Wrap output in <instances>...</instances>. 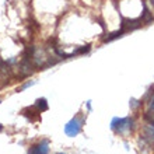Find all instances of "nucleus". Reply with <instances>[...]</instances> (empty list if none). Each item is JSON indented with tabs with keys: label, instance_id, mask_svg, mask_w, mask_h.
<instances>
[{
	"label": "nucleus",
	"instance_id": "1",
	"mask_svg": "<svg viewBox=\"0 0 154 154\" xmlns=\"http://www.w3.org/2000/svg\"><path fill=\"white\" fill-rule=\"evenodd\" d=\"M133 128V119L130 116L126 118H114L111 122V129L116 133H123L126 130H130Z\"/></svg>",
	"mask_w": 154,
	"mask_h": 154
},
{
	"label": "nucleus",
	"instance_id": "2",
	"mask_svg": "<svg viewBox=\"0 0 154 154\" xmlns=\"http://www.w3.org/2000/svg\"><path fill=\"white\" fill-rule=\"evenodd\" d=\"M80 130H81V123L79 122L77 118L70 119V121L65 125V133L67 134V136H70V137L77 136V134L80 133Z\"/></svg>",
	"mask_w": 154,
	"mask_h": 154
},
{
	"label": "nucleus",
	"instance_id": "3",
	"mask_svg": "<svg viewBox=\"0 0 154 154\" xmlns=\"http://www.w3.org/2000/svg\"><path fill=\"white\" fill-rule=\"evenodd\" d=\"M28 154H49V142L48 140H42L41 143L32 146L29 149Z\"/></svg>",
	"mask_w": 154,
	"mask_h": 154
},
{
	"label": "nucleus",
	"instance_id": "4",
	"mask_svg": "<svg viewBox=\"0 0 154 154\" xmlns=\"http://www.w3.org/2000/svg\"><path fill=\"white\" fill-rule=\"evenodd\" d=\"M142 137H143V140H146L149 143L154 142V123H149V125L144 126Z\"/></svg>",
	"mask_w": 154,
	"mask_h": 154
},
{
	"label": "nucleus",
	"instance_id": "5",
	"mask_svg": "<svg viewBox=\"0 0 154 154\" xmlns=\"http://www.w3.org/2000/svg\"><path fill=\"white\" fill-rule=\"evenodd\" d=\"M35 106L38 108L39 112L48 111V102H46V98H38L37 101H35Z\"/></svg>",
	"mask_w": 154,
	"mask_h": 154
},
{
	"label": "nucleus",
	"instance_id": "6",
	"mask_svg": "<svg viewBox=\"0 0 154 154\" xmlns=\"http://www.w3.org/2000/svg\"><path fill=\"white\" fill-rule=\"evenodd\" d=\"M123 29H121V31H116V32H114V34H111L109 37H106L105 38V42H111V41H114V39H116V38H121L122 35H123Z\"/></svg>",
	"mask_w": 154,
	"mask_h": 154
},
{
	"label": "nucleus",
	"instance_id": "7",
	"mask_svg": "<svg viewBox=\"0 0 154 154\" xmlns=\"http://www.w3.org/2000/svg\"><path fill=\"white\" fill-rule=\"evenodd\" d=\"M90 51V45H85V46H81V48H79L77 51H74L73 53H70L72 56H76V55H83V53H87Z\"/></svg>",
	"mask_w": 154,
	"mask_h": 154
},
{
	"label": "nucleus",
	"instance_id": "8",
	"mask_svg": "<svg viewBox=\"0 0 154 154\" xmlns=\"http://www.w3.org/2000/svg\"><path fill=\"white\" fill-rule=\"evenodd\" d=\"M35 83H37V81H34V80L27 81V83H24V84L21 85V87H20L18 90H17V91H24V90H27V88H29V87H32V85H35Z\"/></svg>",
	"mask_w": 154,
	"mask_h": 154
},
{
	"label": "nucleus",
	"instance_id": "9",
	"mask_svg": "<svg viewBox=\"0 0 154 154\" xmlns=\"http://www.w3.org/2000/svg\"><path fill=\"white\" fill-rule=\"evenodd\" d=\"M150 109H151V111H153V112H154V97H153V98H151V100H150Z\"/></svg>",
	"mask_w": 154,
	"mask_h": 154
},
{
	"label": "nucleus",
	"instance_id": "10",
	"mask_svg": "<svg viewBox=\"0 0 154 154\" xmlns=\"http://www.w3.org/2000/svg\"><path fill=\"white\" fill-rule=\"evenodd\" d=\"M2 130H3V126H2V125H0V132H2Z\"/></svg>",
	"mask_w": 154,
	"mask_h": 154
},
{
	"label": "nucleus",
	"instance_id": "11",
	"mask_svg": "<svg viewBox=\"0 0 154 154\" xmlns=\"http://www.w3.org/2000/svg\"><path fill=\"white\" fill-rule=\"evenodd\" d=\"M57 154H63V153H57Z\"/></svg>",
	"mask_w": 154,
	"mask_h": 154
},
{
	"label": "nucleus",
	"instance_id": "12",
	"mask_svg": "<svg viewBox=\"0 0 154 154\" xmlns=\"http://www.w3.org/2000/svg\"><path fill=\"white\" fill-rule=\"evenodd\" d=\"M0 102H2V101H0Z\"/></svg>",
	"mask_w": 154,
	"mask_h": 154
}]
</instances>
